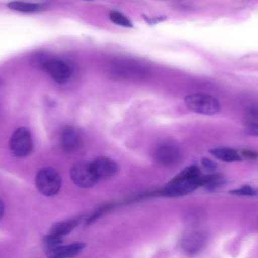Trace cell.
Masks as SVG:
<instances>
[{"instance_id":"cell-10","label":"cell","mask_w":258,"mask_h":258,"mask_svg":"<svg viewBox=\"0 0 258 258\" xmlns=\"http://www.w3.org/2000/svg\"><path fill=\"white\" fill-rule=\"evenodd\" d=\"M206 244L205 236L200 232H190L184 235L181 240V248L182 250L189 254L194 255L200 252Z\"/></svg>"},{"instance_id":"cell-18","label":"cell","mask_w":258,"mask_h":258,"mask_svg":"<svg viewBox=\"0 0 258 258\" xmlns=\"http://www.w3.org/2000/svg\"><path fill=\"white\" fill-rule=\"evenodd\" d=\"M230 192L238 196H255L256 195V190L249 185H244L237 189H232L230 190Z\"/></svg>"},{"instance_id":"cell-15","label":"cell","mask_w":258,"mask_h":258,"mask_svg":"<svg viewBox=\"0 0 258 258\" xmlns=\"http://www.w3.org/2000/svg\"><path fill=\"white\" fill-rule=\"evenodd\" d=\"M210 152H211V154H213L218 159H221V160L226 161V162L238 161V160L241 159L239 153L235 149L229 148V147L214 148V149H211Z\"/></svg>"},{"instance_id":"cell-9","label":"cell","mask_w":258,"mask_h":258,"mask_svg":"<svg viewBox=\"0 0 258 258\" xmlns=\"http://www.w3.org/2000/svg\"><path fill=\"white\" fill-rule=\"evenodd\" d=\"M91 166L97 180L108 179L114 176L118 171L117 163L113 159L105 156L96 158L91 162Z\"/></svg>"},{"instance_id":"cell-5","label":"cell","mask_w":258,"mask_h":258,"mask_svg":"<svg viewBox=\"0 0 258 258\" xmlns=\"http://www.w3.org/2000/svg\"><path fill=\"white\" fill-rule=\"evenodd\" d=\"M70 175L75 184L84 188L91 187L98 181L93 172L91 163L87 161L75 163L71 168Z\"/></svg>"},{"instance_id":"cell-8","label":"cell","mask_w":258,"mask_h":258,"mask_svg":"<svg viewBox=\"0 0 258 258\" xmlns=\"http://www.w3.org/2000/svg\"><path fill=\"white\" fill-rule=\"evenodd\" d=\"M43 69L57 83H66L72 74L70 66L58 58H48L43 62Z\"/></svg>"},{"instance_id":"cell-13","label":"cell","mask_w":258,"mask_h":258,"mask_svg":"<svg viewBox=\"0 0 258 258\" xmlns=\"http://www.w3.org/2000/svg\"><path fill=\"white\" fill-rule=\"evenodd\" d=\"M225 183L226 179L221 174H210L202 177L201 186H204L208 191H217L220 190Z\"/></svg>"},{"instance_id":"cell-3","label":"cell","mask_w":258,"mask_h":258,"mask_svg":"<svg viewBox=\"0 0 258 258\" xmlns=\"http://www.w3.org/2000/svg\"><path fill=\"white\" fill-rule=\"evenodd\" d=\"M184 103L189 110L202 115H215L220 111V103L213 96L197 93L184 98Z\"/></svg>"},{"instance_id":"cell-2","label":"cell","mask_w":258,"mask_h":258,"mask_svg":"<svg viewBox=\"0 0 258 258\" xmlns=\"http://www.w3.org/2000/svg\"><path fill=\"white\" fill-rule=\"evenodd\" d=\"M35 185L43 196L52 197L58 192L61 185V178L54 168L43 167L36 173Z\"/></svg>"},{"instance_id":"cell-19","label":"cell","mask_w":258,"mask_h":258,"mask_svg":"<svg viewBox=\"0 0 258 258\" xmlns=\"http://www.w3.org/2000/svg\"><path fill=\"white\" fill-rule=\"evenodd\" d=\"M202 164H203L204 168L209 170V171H213L217 168V163L214 160H212L210 158H207V157H204L202 159Z\"/></svg>"},{"instance_id":"cell-6","label":"cell","mask_w":258,"mask_h":258,"mask_svg":"<svg viewBox=\"0 0 258 258\" xmlns=\"http://www.w3.org/2000/svg\"><path fill=\"white\" fill-rule=\"evenodd\" d=\"M109 71L113 78L123 80L142 76L144 68L139 63L131 60H121L113 63L109 68Z\"/></svg>"},{"instance_id":"cell-12","label":"cell","mask_w":258,"mask_h":258,"mask_svg":"<svg viewBox=\"0 0 258 258\" xmlns=\"http://www.w3.org/2000/svg\"><path fill=\"white\" fill-rule=\"evenodd\" d=\"M59 142L63 151L75 152L81 145V137L76 129L67 127L60 133Z\"/></svg>"},{"instance_id":"cell-20","label":"cell","mask_w":258,"mask_h":258,"mask_svg":"<svg viewBox=\"0 0 258 258\" xmlns=\"http://www.w3.org/2000/svg\"><path fill=\"white\" fill-rule=\"evenodd\" d=\"M4 213H5V206H4V203L2 202V200H0V220L3 218Z\"/></svg>"},{"instance_id":"cell-14","label":"cell","mask_w":258,"mask_h":258,"mask_svg":"<svg viewBox=\"0 0 258 258\" xmlns=\"http://www.w3.org/2000/svg\"><path fill=\"white\" fill-rule=\"evenodd\" d=\"M77 225H78L77 220H69V221H64V222H59V223L54 224L51 227L48 234L51 236H54V237L62 238L63 236L68 235L72 230H74Z\"/></svg>"},{"instance_id":"cell-4","label":"cell","mask_w":258,"mask_h":258,"mask_svg":"<svg viewBox=\"0 0 258 258\" xmlns=\"http://www.w3.org/2000/svg\"><path fill=\"white\" fill-rule=\"evenodd\" d=\"M9 147L15 156H27L33 148L32 137L29 130L25 127H19L16 129L10 138Z\"/></svg>"},{"instance_id":"cell-7","label":"cell","mask_w":258,"mask_h":258,"mask_svg":"<svg viewBox=\"0 0 258 258\" xmlns=\"http://www.w3.org/2000/svg\"><path fill=\"white\" fill-rule=\"evenodd\" d=\"M182 154L180 149L171 143H163L155 150L156 160L164 166H174L181 160Z\"/></svg>"},{"instance_id":"cell-1","label":"cell","mask_w":258,"mask_h":258,"mask_svg":"<svg viewBox=\"0 0 258 258\" xmlns=\"http://www.w3.org/2000/svg\"><path fill=\"white\" fill-rule=\"evenodd\" d=\"M202 177L203 175L198 166H188L164 186L162 195L166 197H179L189 194L201 186Z\"/></svg>"},{"instance_id":"cell-16","label":"cell","mask_w":258,"mask_h":258,"mask_svg":"<svg viewBox=\"0 0 258 258\" xmlns=\"http://www.w3.org/2000/svg\"><path fill=\"white\" fill-rule=\"evenodd\" d=\"M7 7L19 12H35L41 8V6L37 3L24 2V1H12L7 4Z\"/></svg>"},{"instance_id":"cell-11","label":"cell","mask_w":258,"mask_h":258,"mask_svg":"<svg viewBox=\"0 0 258 258\" xmlns=\"http://www.w3.org/2000/svg\"><path fill=\"white\" fill-rule=\"evenodd\" d=\"M85 247L84 243L77 242L69 245H59L51 249L46 250L48 258H71L79 254Z\"/></svg>"},{"instance_id":"cell-17","label":"cell","mask_w":258,"mask_h":258,"mask_svg":"<svg viewBox=\"0 0 258 258\" xmlns=\"http://www.w3.org/2000/svg\"><path fill=\"white\" fill-rule=\"evenodd\" d=\"M110 19L112 22L120 25V26H124V27H132V23L131 21L122 13L118 12V11H111L110 12Z\"/></svg>"}]
</instances>
